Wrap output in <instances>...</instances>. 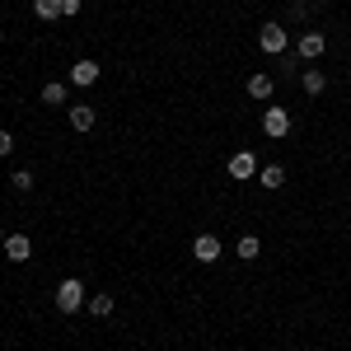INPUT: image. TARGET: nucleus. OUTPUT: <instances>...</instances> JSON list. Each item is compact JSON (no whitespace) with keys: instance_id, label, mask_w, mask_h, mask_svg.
Returning <instances> with one entry per match:
<instances>
[{"instance_id":"obj_1","label":"nucleus","mask_w":351,"mask_h":351,"mask_svg":"<svg viewBox=\"0 0 351 351\" xmlns=\"http://www.w3.org/2000/svg\"><path fill=\"white\" fill-rule=\"evenodd\" d=\"M84 281L80 276H66V281H61V286H56V309H61V314H75V309H84Z\"/></svg>"},{"instance_id":"obj_2","label":"nucleus","mask_w":351,"mask_h":351,"mask_svg":"<svg viewBox=\"0 0 351 351\" xmlns=\"http://www.w3.org/2000/svg\"><path fill=\"white\" fill-rule=\"evenodd\" d=\"M258 47H263L267 56H281L286 47H291V38H286V28H281V24H263V28H258Z\"/></svg>"},{"instance_id":"obj_3","label":"nucleus","mask_w":351,"mask_h":351,"mask_svg":"<svg viewBox=\"0 0 351 351\" xmlns=\"http://www.w3.org/2000/svg\"><path fill=\"white\" fill-rule=\"evenodd\" d=\"M324 52H328V38L319 33V28H309V33L295 43V56H300V61H319Z\"/></svg>"},{"instance_id":"obj_4","label":"nucleus","mask_w":351,"mask_h":351,"mask_svg":"<svg viewBox=\"0 0 351 351\" xmlns=\"http://www.w3.org/2000/svg\"><path fill=\"white\" fill-rule=\"evenodd\" d=\"M263 132H267L271 141H281V136L291 132V112H286V108H267V112H263Z\"/></svg>"},{"instance_id":"obj_5","label":"nucleus","mask_w":351,"mask_h":351,"mask_svg":"<svg viewBox=\"0 0 351 351\" xmlns=\"http://www.w3.org/2000/svg\"><path fill=\"white\" fill-rule=\"evenodd\" d=\"M192 258H197V263H216L220 258V239L216 234H197V239H192Z\"/></svg>"},{"instance_id":"obj_6","label":"nucleus","mask_w":351,"mask_h":351,"mask_svg":"<svg viewBox=\"0 0 351 351\" xmlns=\"http://www.w3.org/2000/svg\"><path fill=\"white\" fill-rule=\"evenodd\" d=\"M225 173H230V178H253V173H258V160H253L248 150H239V155H230Z\"/></svg>"},{"instance_id":"obj_7","label":"nucleus","mask_w":351,"mask_h":351,"mask_svg":"<svg viewBox=\"0 0 351 351\" xmlns=\"http://www.w3.org/2000/svg\"><path fill=\"white\" fill-rule=\"evenodd\" d=\"M5 258H10V263H28V258H33L28 234H10V239H5Z\"/></svg>"},{"instance_id":"obj_8","label":"nucleus","mask_w":351,"mask_h":351,"mask_svg":"<svg viewBox=\"0 0 351 351\" xmlns=\"http://www.w3.org/2000/svg\"><path fill=\"white\" fill-rule=\"evenodd\" d=\"M94 80H99V66H94V61H75V66H71V84L89 89Z\"/></svg>"},{"instance_id":"obj_9","label":"nucleus","mask_w":351,"mask_h":351,"mask_svg":"<svg viewBox=\"0 0 351 351\" xmlns=\"http://www.w3.org/2000/svg\"><path fill=\"white\" fill-rule=\"evenodd\" d=\"M94 122H99V117H94L89 104H75V108H71V127H75V132H94Z\"/></svg>"},{"instance_id":"obj_10","label":"nucleus","mask_w":351,"mask_h":351,"mask_svg":"<svg viewBox=\"0 0 351 351\" xmlns=\"http://www.w3.org/2000/svg\"><path fill=\"white\" fill-rule=\"evenodd\" d=\"M300 84H304V94H309V99H319V94L328 89V75H324V71H304Z\"/></svg>"},{"instance_id":"obj_11","label":"nucleus","mask_w":351,"mask_h":351,"mask_svg":"<svg viewBox=\"0 0 351 351\" xmlns=\"http://www.w3.org/2000/svg\"><path fill=\"white\" fill-rule=\"evenodd\" d=\"M258 183H263V188H281V183H286V169H281V164H267V169H258Z\"/></svg>"},{"instance_id":"obj_12","label":"nucleus","mask_w":351,"mask_h":351,"mask_svg":"<svg viewBox=\"0 0 351 351\" xmlns=\"http://www.w3.org/2000/svg\"><path fill=\"white\" fill-rule=\"evenodd\" d=\"M271 89H276L271 75H248V94H253V99H271Z\"/></svg>"},{"instance_id":"obj_13","label":"nucleus","mask_w":351,"mask_h":351,"mask_svg":"<svg viewBox=\"0 0 351 351\" xmlns=\"http://www.w3.org/2000/svg\"><path fill=\"white\" fill-rule=\"evenodd\" d=\"M258 253H263V239H258V234H243V239H239V258H243V263H253Z\"/></svg>"},{"instance_id":"obj_14","label":"nucleus","mask_w":351,"mask_h":351,"mask_svg":"<svg viewBox=\"0 0 351 351\" xmlns=\"http://www.w3.org/2000/svg\"><path fill=\"white\" fill-rule=\"evenodd\" d=\"M33 14L38 19H61V0H33Z\"/></svg>"},{"instance_id":"obj_15","label":"nucleus","mask_w":351,"mask_h":351,"mask_svg":"<svg viewBox=\"0 0 351 351\" xmlns=\"http://www.w3.org/2000/svg\"><path fill=\"white\" fill-rule=\"evenodd\" d=\"M43 104H66V84L47 80V84H43Z\"/></svg>"},{"instance_id":"obj_16","label":"nucleus","mask_w":351,"mask_h":351,"mask_svg":"<svg viewBox=\"0 0 351 351\" xmlns=\"http://www.w3.org/2000/svg\"><path fill=\"white\" fill-rule=\"evenodd\" d=\"M89 314H94V319H108L112 314V295H94L89 300Z\"/></svg>"},{"instance_id":"obj_17","label":"nucleus","mask_w":351,"mask_h":351,"mask_svg":"<svg viewBox=\"0 0 351 351\" xmlns=\"http://www.w3.org/2000/svg\"><path fill=\"white\" fill-rule=\"evenodd\" d=\"M10 150H14V136H10L5 127H0V155H10Z\"/></svg>"},{"instance_id":"obj_18","label":"nucleus","mask_w":351,"mask_h":351,"mask_svg":"<svg viewBox=\"0 0 351 351\" xmlns=\"http://www.w3.org/2000/svg\"><path fill=\"white\" fill-rule=\"evenodd\" d=\"M61 14L71 19V14H80V0H61Z\"/></svg>"},{"instance_id":"obj_19","label":"nucleus","mask_w":351,"mask_h":351,"mask_svg":"<svg viewBox=\"0 0 351 351\" xmlns=\"http://www.w3.org/2000/svg\"><path fill=\"white\" fill-rule=\"evenodd\" d=\"M319 5H328V0H319Z\"/></svg>"}]
</instances>
